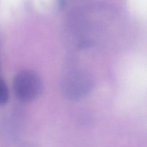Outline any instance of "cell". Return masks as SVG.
I'll use <instances>...</instances> for the list:
<instances>
[{"label": "cell", "instance_id": "6da1fadb", "mask_svg": "<svg viewBox=\"0 0 147 147\" xmlns=\"http://www.w3.org/2000/svg\"><path fill=\"white\" fill-rule=\"evenodd\" d=\"M13 86L16 96L23 102L35 99L41 94L43 88L40 77L30 69L18 72L14 78Z\"/></svg>", "mask_w": 147, "mask_h": 147}, {"label": "cell", "instance_id": "7a4b0ae2", "mask_svg": "<svg viewBox=\"0 0 147 147\" xmlns=\"http://www.w3.org/2000/svg\"><path fill=\"white\" fill-rule=\"evenodd\" d=\"M9 99V90L5 80L0 78V105H4Z\"/></svg>", "mask_w": 147, "mask_h": 147}]
</instances>
